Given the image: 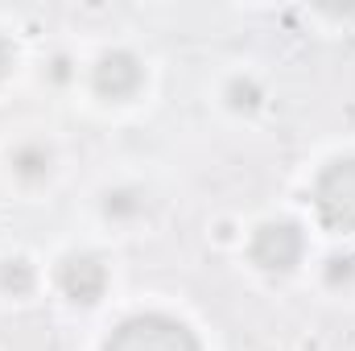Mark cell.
<instances>
[{"label":"cell","instance_id":"30bf717a","mask_svg":"<svg viewBox=\"0 0 355 351\" xmlns=\"http://www.w3.org/2000/svg\"><path fill=\"white\" fill-rule=\"evenodd\" d=\"M8 67H12V50H8V42L0 37V75H4Z\"/></svg>","mask_w":355,"mask_h":351},{"label":"cell","instance_id":"9c48e42d","mask_svg":"<svg viewBox=\"0 0 355 351\" xmlns=\"http://www.w3.org/2000/svg\"><path fill=\"white\" fill-rule=\"evenodd\" d=\"M141 203H137V194H128V190H120V194H107V211H116V215H128V211H137Z\"/></svg>","mask_w":355,"mask_h":351},{"label":"cell","instance_id":"6da1fadb","mask_svg":"<svg viewBox=\"0 0 355 351\" xmlns=\"http://www.w3.org/2000/svg\"><path fill=\"white\" fill-rule=\"evenodd\" d=\"M103 351H202V348L190 335V327H182L178 318L137 314V318H128L112 331Z\"/></svg>","mask_w":355,"mask_h":351},{"label":"cell","instance_id":"7a4b0ae2","mask_svg":"<svg viewBox=\"0 0 355 351\" xmlns=\"http://www.w3.org/2000/svg\"><path fill=\"white\" fill-rule=\"evenodd\" d=\"M314 203L327 228L355 232V157H343L335 166H327L318 186H314Z\"/></svg>","mask_w":355,"mask_h":351},{"label":"cell","instance_id":"52a82bcc","mask_svg":"<svg viewBox=\"0 0 355 351\" xmlns=\"http://www.w3.org/2000/svg\"><path fill=\"white\" fill-rule=\"evenodd\" d=\"M17 170L25 178H42L50 170V153H42V149H21V153H17Z\"/></svg>","mask_w":355,"mask_h":351},{"label":"cell","instance_id":"5b68a950","mask_svg":"<svg viewBox=\"0 0 355 351\" xmlns=\"http://www.w3.org/2000/svg\"><path fill=\"white\" fill-rule=\"evenodd\" d=\"M137 87H141V62L132 54L116 50V54L99 58V67H95V91L103 99H128Z\"/></svg>","mask_w":355,"mask_h":351},{"label":"cell","instance_id":"277c9868","mask_svg":"<svg viewBox=\"0 0 355 351\" xmlns=\"http://www.w3.org/2000/svg\"><path fill=\"white\" fill-rule=\"evenodd\" d=\"M58 285H62V293L71 298V302H99L103 298V289H107V268L87 257V252H75V257H67L62 268H58Z\"/></svg>","mask_w":355,"mask_h":351},{"label":"cell","instance_id":"3957f363","mask_svg":"<svg viewBox=\"0 0 355 351\" xmlns=\"http://www.w3.org/2000/svg\"><path fill=\"white\" fill-rule=\"evenodd\" d=\"M302 248H306V240H302L297 223L277 219V223H265V228L257 232V240H252V261L261 264V268H268V273H289L293 264L302 261Z\"/></svg>","mask_w":355,"mask_h":351},{"label":"cell","instance_id":"ba28073f","mask_svg":"<svg viewBox=\"0 0 355 351\" xmlns=\"http://www.w3.org/2000/svg\"><path fill=\"white\" fill-rule=\"evenodd\" d=\"M227 95H232V108H257V99H261L257 83H244V79H236L227 87Z\"/></svg>","mask_w":355,"mask_h":351},{"label":"cell","instance_id":"8992f818","mask_svg":"<svg viewBox=\"0 0 355 351\" xmlns=\"http://www.w3.org/2000/svg\"><path fill=\"white\" fill-rule=\"evenodd\" d=\"M0 285H4L8 293H29V289H33V268L25 261H8L0 268Z\"/></svg>","mask_w":355,"mask_h":351}]
</instances>
